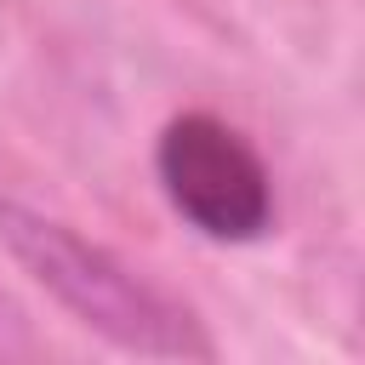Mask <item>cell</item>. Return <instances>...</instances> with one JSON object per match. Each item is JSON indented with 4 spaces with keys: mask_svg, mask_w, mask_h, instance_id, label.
Here are the masks:
<instances>
[{
    "mask_svg": "<svg viewBox=\"0 0 365 365\" xmlns=\"http://www.w3.org/2000/svg\"><path fill=\"white\" fill-rule=\"evenodd\" d=\"M0 245L46 285L80 325L108 336L114 348L154 354V359H211V336L200 319L160 285H148L137 268H125L97 240L74 234L57 217H40L17 200H0Z\"/></svg>",
    "mask_w": 365,
    "mask_h": 365,
    "instance_id": "cell-1",
    "label": "cell"
},
{
    "mask_svg": "<svg viewBox=\"0 0 365 365\" xmlns=\"http://www.w3.org/2000/svg\"><path fill=\"white\" fill-rule=\"evenodd\" d=\"M154 171L188 228L222 245L262 240L274 222V182L257 148L217 114H177L160 131Z\"/></svg>",
    "mask_w": 365,
    "mask_h": 365,
    "instance_id": "cell-2",
    "label": "cell"
}]
</instances>
